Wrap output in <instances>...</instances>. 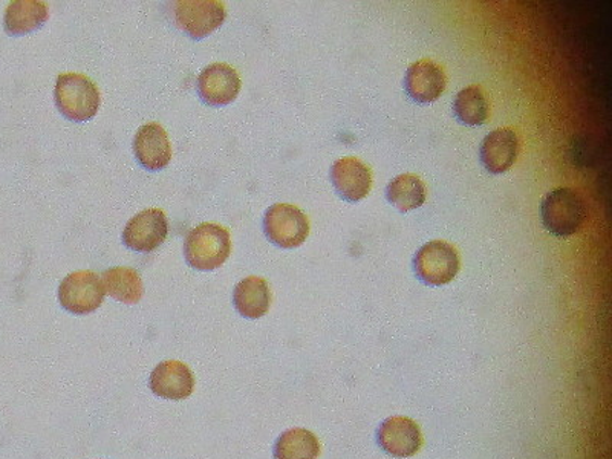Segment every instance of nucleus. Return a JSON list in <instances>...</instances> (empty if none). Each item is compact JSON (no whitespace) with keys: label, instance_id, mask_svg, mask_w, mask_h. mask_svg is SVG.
Segmentation results:
<instances>
[{"label":"nucleus","instance_id":"obj_1","mask_svg":"<svg viewBox=\"0 0 612 459\" xmlns=\"http://www.w3.org/2000/svg\"><path fill=\"white\" fill-rule=\"evenodd\" d=\"M231 253L230 231L219 224L204 222L189 231L184 255L190 267L213 271L221 267Z\"/></svg>","mask_w":612,"mask_h":459},{"label":"nucleus","instance_id":"obj_2","mask_svg":"<svg viewBox=\"0 0 612 459\" xmlns=\"http://www.w3.org/2000/svg\"><path fill=\"white\" fill-rule=\"evenodd\" d=\"M54 99L60 114L78 123L94 118L102 102L94 81L78 73L60 74L55 81Z\"/></svg>","mask_w":612,"mask_h":459},{"label":"nucleus","instance_id":"obj_3","mask_svg":"<svg viewBox=\"0 0 612 459\" xmlns=\"http://www.w3.org/2000/svg\"><path fill=\"white\" fill-rule=\"evenodd\" d=\"M584 196L574 189H554L543 201L544 226L556 237H573L587 221Z\"/></svg>","mask_w":612,"mask_h":459},{"label":"nucleus","instance_id":"obj_4","mask_svg":"<svg viewBox=\"0 0 612 459\" xmlns=\"http://www.w3.org/2000/svg\"><path fill=\"white\" fill-rule=\"evenodd\" d=\"M418 278L428 285H446L457 278L461 257L457 247L446 241H432L418 250L416 259Z\"/></svg>","mask_w":612,"mask_h":459},{"label":"nucleus","instance_id":"obj_5","mask_svg":"<svg viewBox=\"0 0 612 459\" xmlns=\"http://www.w3.org/2000/svg\"><path fill=\"white\" fill-rule=\"evenodd\" d=\"M264 230L278 247L296 248L308 238L309 219L296 205L275 204L265 213Z\"/></svg>","mask_w":612,"mask_h":459},{"label":"nucleus","instance_id":"obj_6","mask_svg":"<svg viewBox=\"0 0 612 459\" xmlns=\"http://www.w3.org/2000/svg\"><path fill=\"white\" fill-rule=\"evenodd\" d=\"M171 11L178 28L196 40L211 36L227 17L226 5L218 0H181Z\"/></svg>","mask_w":612,"mask_h":459},{"label":"nucleus","instance_id":"obj_7","mask_svg":"<svg viewBox=\"0 0 612 459\" xmlns=\"http://www.w3.org/2000/svg\"><path fill=\"white\" fill-rule=\"evenodd\" d=\"M104 286L94 271H76L60 283L59 301L66 311L84 316L94 313L103 304Z\"/></svg>","mask_w":612,"mask_h":459},{"label":"nucleus","instance_id":"obj_8","mask_svg":"<svg viewBox=\"0 0 612 459\" xmlns=\"http://www.w3.org/2000/svg\"><path fill=\"white\" fill-rule=\"evenodd\" d=\"M169 234V221L162 208H148L126 224L123 241L136 252L151 253L158 248Z\"/></svg>","mask_w":612,"mask_h":459},{"label":"nucleus","instance_id":"obj_9","mask_svg":"<svg viewBox=\"0 0 612 459\" xmlns=\"http://www.w3.org/2000/svg\"><path fill=\"white\" fill-rule=\"evenodd\" d=\"M241 77L227 63H213L197 77L201 99L212 106H226L237 100L241 92Z\"/></svg>","mask_w":612,"mask_h":459},{"label":"nucleus","instance_id":"obj_10","mask_svg":"<svg viewBox=\"0 0 612 459\" xmlns=\"http://www.w3.org/2000/svg\"><path fill=\"white\" fill-rule=\"evenodd\" d=\"M379 443L395 458H409L423 447L420 425L408 417L387 418L379 431Z\"/></svg>","mask_w":612,"mask_h":459},{"label":"nucleus","instance_id":"obj_11","mask_svg":"<svg viewBox=\"0 0 612 459\" xmlns=\"http://www.w3.org/2000/svg\"><path fill=\"white\" fill-rule=\"evenodd\" d=\"M331 181L339 195L357 203L369 195L372 189V170L368 164L354 156L337 160L331 167Z\"/></svg>","mask_w":612,"mask_h":459},{"label":"nucleus","instance_id":"obj_12","mask_svg":"<svg viewBox=\"0 0 612 459\" xmlns=\"http://www.w3.org/2000/svg\"><path fill=\"white\" fill-rule=\"evenodd\" d=\"M447 77L443 66L434 60L423 59L412 63L406 73L405 86L410 99L418 103H432L443 95Z\"/></svg>","mask_w":612,"mask_h":459},{"label":"nucleus","instance_id":"obj_13","mask_svg":"<svg viewBox=\"0 0 612 459\" xmlns=\"http://www.w3.org/2000/svg\"><path fill=\"white\" fill-rule=\"evenodd\" d=\"M151 390L156 397L186 400L195 391V377L189 366L182 361H163L153 369Z\"/></svg>","mask_w":612,"mask_h":459},{"label":"nucleus","instance_id":"obj_14","mask_svg":"<svg viewBox=\"0 0 612 459\" xmlns=\"http://www.w3.org/2000/svg\"><path fill=\"white\" fill-rule=\"evenodd\" d=\"M133 152L141 166L148 170H162L169 166L171 144L166 129L160 123H148L138 129Z\"/></svg>","mask_w":612,"mask_h":459},{"label":"nucleus","instance_id":"obj_15","mask_svg":"<svg viewBox=\"0 0 612 459\" xmlns=\"http://www.w3.org/2000/svg\"><path fill=\"white\" fill-rule=\"evenodd\" d=\"M521 152V140L510 128L496 129L484 138L481 145V162L492 174H503L517 163Z\"/></svg>","mask_w":612,"mask_h":459},{"label":"nucleus","instance_id":"obj_16","mask_svg":"<svg viewBox=\"0 0 612 459\" xmlns=\"http://www.w3.org/2000/svg\"><path fill=\"white\" fill-rule=\"evenodd\" d=\"M233 301L241 316L247 319H259L267 315L271 306L270 285L264 278L248 276L238 283Z\"/></svg>","mask_w":612,"mask_h":459},{"label":"nucleus","instance_id":"obj_17","mask_svg":"<svg viewBox=\"0 0 612 459\" xmlns=\"http://www.w3.org/2000/svg\"><path fill=\"white\" fill-rule=\"evenodd\" d=\"M50 17L44 2L37 0H14L5 11V29L11 36H24L36 31Z\"/></svg>","mask_w":612,"mask_h":459},{"label":"nucleus","instance_id":"obj_18","mask_svg":"<svg viewBox=\"0 0 612 459\" xmlns=\"http://www.w3.org/2000/svg\"><path fill=\"white\" fill-rule=\"evenodd\" d=\"M103 286L110 296L123 304L136 305L144 294L143 279L136 268L112 267L103 272Z\"/></svg>","mask_w":612,"mask_h":459},{"label":"nucleus","instance_id":"obj_19","mask_svg":"<svg viewBox=\"0 0 612 459\" xmlns=\"http://www.w3.org/2000/svg\"><path fill=\"white\" fill-rule=\"evenodd\" d=\"M455 115L469 126L484 125L490 117V102L483 86L472 85L458 92L454 102Z\"/></svg>","mask_w":612,"mask_h":459},{"label":"nucleus","instance_id":"obj_20","mask_svg":"<svg viewBox=\"0 0 612 459\" xmlns=\"http://www.w3.org/2000/svg\"><path fill=\"white\" fill-rule=\"evenodd\" d=\"M319 455V439L306 429L283 432L275 446L276 459H317Z\"/></svg>","mask_w":612,"mask_h":459},{"label":"nucleus","instance_id":"obj_21","mask_svg":"<svg viewBox=\"0 0 612 459\" xmlns=\"http://www.w3.org/2000/svg\"><path fill=\"white\" fill-rule=\"evenodd\" d=\"M387 200L398 211L406 213L425 203V184L417 175L403 174L392 179L386 189Z\"/></svg>","mask_w":612,"mask_h":459}]
</instances>
